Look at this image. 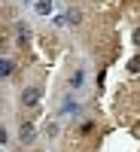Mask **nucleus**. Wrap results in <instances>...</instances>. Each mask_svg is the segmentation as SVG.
<instances>
[{
    "label": "nucleus",
    "instance_id": "obj_1",
    "mask_svg": "<svg viewBox=\"0 0 140 152\" xmlns=\"http://www.w3.org/2000/svg\"><path fill=\"white\" fill-rule=\"evenodd\" d=\"M37 100H40V88H28V91H21V104L24 107H34Z\"/></svg>",
    "mask_w": 140,
    "mask_h": 152
},
{
    "label": "nucleus",
    "instance_id": "obj_2",
    "mask_svg": "<svg viewBox=\"0 0 140 152\" xmlns=\"http://www.w3.org/2000/svg\"><path fill=\"white\" fill-rule=\"evenodd\" d=\"M9 73H12V61L0 58V79H3V76H9Z\"/></svg>",
    "mask_w": 140,
    "mask_h": 152
},
{
    "label": "nucleus",
    "instance_id": "obj_3",
    "mask_svg": "<svg viewBox=\"0 0 140 152\" xmlns=\"http://www.w3.org/2000/svg\"><path fill=\"white\" fill-rule=\"evenodd\" d=\"M49 9H52V0H40V3H37V12H40V15H49Z\"/></svg>",
    "mask_w": 140,
    "mask_h": 152
},
{
    "label": "nucleus",
    "instance_id": "obj_4",
    "mask_svg": "<svg viewBox=\"0 0 140 152\" xmlns=\"http://www.w3.org/2000/svg\"><path fill=\"white\" fill-rule=\"evenodd\" d=\"M21 140H24V143L34 140V128H31V125H24V128H21Z\"/></svg>",
    "mask_w": 140,
    "mask_h": 152
},
{
    "label": "nucleus",
    "instance_id": "obj_5",
    "mask_svg": "<svg viewBox=\"0 0 140 152\" xmlns=\"http://www.w3.org/2000/svg\"><path fill=\"white\" fill-rule=\"evenodd\" d=\"M61 113H64V116H73V113H76V104H73V100H70V104H64V110H61Z\"/></svg>",
    "mask_w": 140,
    "mask_h": 152
},
{
    "label": "nucleus",
    "instance_id": "obj_6",
    "mask_svg": "<svg viewBox=\"0 0 140 152\" xmlns=\"http://www.w3.org/2000/svg\"><path fill=\"white\" fill-rule=\"evenodd\" d=\"M128 67H131V70L137 73V70H140V58H134V61H131V64H128Z\"/></svg>",
    "mask_w": 140,
    "mask_h": 152
},
{
    "label": "nucleus",
    "instance_id": "obj_7",
    "mask_svg": "<svg viewBox=\"0 0 140 152\" xmlns=\"http://www.w3.org/2000/svg\"><path fill=\"white\" fill-rule=\"evenodd\" d=\"M134 43H140V31H134Z\"/></svg>",
    "mask_w": 140,
    "mask_h": 152
}]
</instances>
